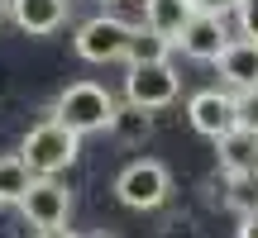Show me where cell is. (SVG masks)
Returning a JSON list of instances; mask_svg holds the SVG:
<instances>
[{
    "instance_id": "1",
    "label": "cell",
    "mask_w": 258,
    "mask_h": 238,
    "mask_svg": "<svg viewBox=\"0 0 258 238\" xmlns=\"http://www.w3.org/2000/svg\"><path fill=\"white\" fill-rule=\"evenodd\" d=\"M115 110H120V105H115V95L105 91L101 81H72V86L57 91L48 119H57L62 129H72L77 138H86V134H96V129H110Z\"/></svg>"
},
{
    "instance_id": "2",
    "label": "cell",
    "mask_w": 258,
    "mask_h": 238,
    "mask_svg": "<svg viewBox=\"0 0 258 238\" xmlns=\"http://www.w3.org/2000/svg\"><path fill=\"white\" fill-rule=\"evenodd\" d=\"M77 153H82V138H77L72 129H62L57 119L34 124V129L24 134V143H19V157L29 162V172H34V176H57V172H67V167L77 162Z\"/></svg>"
},
{
    "instance_id": "3",
    "label": "cell",
    "mask_w": 258,
    "mask_h": 238,
    "mask_svg": "<svg viewBox=\"0 0 258 238\" xmlns=\"http://www.w3.org/2000/svg\"><path fill=\"white\" fill-rule=\"evenodd\" d=\"M115 195L129 210H163L167 195H172V172L158 157H139L115 176Z\"/></svg>"
},
{
    "instance_id": "4",
    "label": "cell",
    "mask_w": 258,
    "mask_h": 238,
    "mask_svg": "<svg viewBox=\"0 0 258 238\" xmlns=\"http://www.w3.org/2000/svg\"><path fill=\"white\" fill-rule=\"evenodd\" d=\"M129 38H134V24H124L120 15H91L82 29H77L72 48L82 62H120Z\"/></svg>"
},
{
    "instance_id": "5",
    "label": "cell",
    "mask_w": 258,
    "mask_h": 238,
    "mask_svg": "<svg viewBox=\"0 0 258 238\" xmlns=\"http://www.w3.org/2000/svg\"><path fill=\"white\" fill-rule=\"evenodd\" d=\"M182 91V76H177L172 62H153V67H129L124 72V105H139V110H167Z\"/></svg>"
},
{
    "instance_id": "6",
    "label": "cell",
    "mask_w": 258,
    "mask_h": 238,
    "mask_svg": "<svg viewBox=\"0 0 258 238\" xmlns=\"http://www.w3.org/2000/svg\"><path fill=\"white\" fill-rule=\"evenodd\" d=\"M19 214H24L38 233L43 229H67V219H72V191H67L57 176H34L29 195L19 200Z\"/></svg>"
},
{
    "instance_id": "7",
    "label": "cell",
    "mask_w": 258,
    "mask_h": 238,
    "mask_svg": "<svg viewBox=\"0 0 258 238\" xmlns=\"http://www.w3.org/2000/svg\"><path fill=\"white\" fill-rule=\"evenodd\" d=\"M186 119L196 134L220 143L230 129H239V100H234V91H196L186 100Z\"/></svg>"
},
{
    "instance_id": "8",
    "label": "cell",
    "mask_w": 258,
    "mask_h": 238,
    "mask_svg": "<svg viewBox=\"0 0 258 238\" xmlns=\"http://www.w3.org/2000/svg\"><path fill=\"white\" fill-rule=\"evenodd\" d=\"M230 29H225V19L215 15H196L191 24L182 29V38H177V48H182L186 57H196V62H220V53L230 48Z\"/></svg>"
},
{
    "instance_id": "9",
    "label": "cell",
    "mask_w": 258,
    "mask_h": 238,
    "mask_svg": "<svg viewBox=\"0 0 258 238\" xmlns=\"http://www.w3.org/2000/svg\"><path fill=\"white\" fill-rule=\"evenodd\" d=\"M5 5H10V19H15L24 34L48 38V34H57V29L67 24V5H72V0H5Z\"/></svg>"
},
{
    "instance_id": "10",
    "label": "cell",
    "mask_w": 258,
    "mask_h": 238,
    "mask_svg": "<svg viewBox=\"0 0 258 238\" xmlns=\"http://www.w3.org/2000/svg\"><path fill=\"white\" fill-rule=\"evenodd\" d=\"M220 81L230 86L234 95L244 91H258V43H249V38H234L230 48L220 53Z\"/></svg>"
},
{
    "instance_id": "11",
    "label": "cell",
    "mask_w": 258,
    "mask_h": 238,
    "mask_svg": "<svg viewBox=\"0 0 258 238\" xmlns=\"http://www.w3.org/2000/svg\"><path fill=\"white\" fill-rule=\"evenodd\" d=\"M220 153V172L225 176H258V134L253 129H230V134L215 143Z\"/></svg>"
},
{
    "instance_id": "12",
    "label": "cell",
    "mask_w": 258,
    "mask_h": 238,
    "mask_svg": "<svg viewBox=\"0 0 258 238\" xmlns=\"http://www.w3.org/2000/svg\"><path fill=\"white\" fill-rule=\"evenodd\" d=\"M191 19H196V0H144V29L163 34L172 48Z\"/></svg>"
},
{
    "instance_id": "13",
    "label": "cell",
    "mask_w": 258,
    "mask_h": 238,
    "mask_svg": "<svg viewBox=\"0 0 258 238\" xmlns=\"http://www.w3.org/2000/svg\"><path fill=\"white\" fill-rule=\"evenodd\" d=\"M110 134L120 138L124 148H144L148 138H153V114L139 110V105H120L115 119H110Z\"/></svg>"
},
{
    "instance_id": "14",
    "label": "cell",
    "mask_w": 258,
    "mask_h": 238,
    "mask_svg": "<svg viewBox=\"0 0 258 238\" xmlns=\"http://www.w3.org/2000/svg\"><path fill=\"white\" fill-rule=\"evenodd\" d=\"M167 57H172V43H167L163 34L139 24L134 38H129V48H124V62L129 67H153V62H167Z\"/></svg>"
},
{
    "instance_id": "15",
    "label": "cell",
    "mask_w": 258,
    "mask_h": 238,
    "mask_svg": "<svg viewBox=\"0 0 258 238\" xmlns=\"http://www.w3.org/2000/svg\"><path fill=\"white\" fill-rule=\"evenodd\" d=\"M29 186H34L29 162L19 153H5V157H0V205H19L29 195Z\"/></svg>"
},
{
    "instance_id": "16",
    "label": "cell",
    "mask_w": 258,
    "mask_h": 238,
    "mask_svg": "<svg viewBox=\"0 0 258 238\" xmlns=\"http://www.w3.org/2000/svg\"><path fill=\"white\" fill-rule=\"evenodd\" d=\"M163 238H201V229H196V219H191V214H167Z\"/></svg>"
},
{
    "instance_id": "17",
    "label": "cell",
    "mask_w": 258,
    "mask_h": 238,
    "mask_svg": "<svg viewBox=\"0 0 258 238\" xmlns=\"http://www.w3.org/2000/svg\"><path fill=\"white\" fill-rule=\"evenodd\" d=\"M239 34L249 38V43H258V0H239Z\"/></svg>"
},
{
    "instance_id": "18",
    "label": "cell",
    "mask_w": 258,
    "mask_h": 238,
    "mask_svg": "<svg viewBox=\"0 0 258 238\" xmlns=\"http://www.w3.org/2000/svg\"><path fill=\"white\" fill-rule=\"evenodd\" d=\"M234 100H239V124L258 134V91H244V95H234Z\"/></svg>"
},
{
    "instance_id": "19",
    "label": "cell",
    "mask_w": 258,
    "mask_h": 238,
    "mask_svg": "<svg viewBox=\"0 0 258 238\" xmlns=\"http://www.w3.org/2000/svg\"><path fill=\"white\" fill-rule=\"evenodd\" d=\"M239 10V0H196V15H215V19H225V15H234Z\"/></svg>"
},
{
    "instance_id": "20",
    "label": "cell",
    "mask_w": 258,
    "mask_h": 238,
    "mask_svg": "<svg viewBox=\"0 0 258 238\" xmlns=\"http://www.w3.org/2000/svg\"><path fill=\"white\" fill-rule=\"evenodd\" d=\"M38 238H82V233H72V229H43Z\"/></svg>"
},
{
    "instance_id": "21",
    "label": "cell",
    "mask_w": 258,
    "mask_h": 238,
    "mask_svg": "<svg viewBox=\"0 0 258 238\" xmlns=\"http://www.w3.org/2000/svg\"><path fill=\"white\" fill-rule=\"evenodd\" d=\"M5 15H10V5H5V0H0V19H5Z\"/></svg>"
},
{
    "instance_id": "22",
    "label": "cell",
    "mask_w": 258,
    "mask_h": 238,
    "mask_svg": "<svg viewBox=\"0 0 258 238\" xmlns=\"http://www.w3.org/2000/svg\"><path fill=\"white\" fill-rule=\"evenodd\" d=\"M101 5H120V0H101Z\"/></svg>"
},
{
    "instance_id": "23",
    "label": "cell",
    "mask_w": 258,
    "mask_h": 238,
    "mask_svg": "<svg viewBox=\"0 0 258 238\" xmlns=\"http://www.w3.org/2000/svg\"><path fill=\"white\" fill-rule=\"evenodd\" d=\"M101 238H105V233H101Z\"/></svg>"
}]
</instances>
